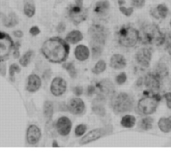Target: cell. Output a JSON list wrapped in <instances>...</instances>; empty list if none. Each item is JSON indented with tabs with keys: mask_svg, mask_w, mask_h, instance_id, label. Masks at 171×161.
I'll list each match as a JSON object with an SVG mask.
<instances>
[{
	"mask_svg": "<svg viewBox=\"0 0 171 161\" xmlns=\"http://www.w3.org/2000/svg\"><path fill=\"white\" fill-rule=\"evenodd\" d=\"M95 93V88L92 85H89L87 89V94L88 96H92Z\"/></svg>",
	"mask_w": 171,
	"mask_h": 161,
	"instance_id": "44",
	"label": "cell"
},
{
	"mask_svg": "<svg viewBox=\"0 0 171 161\" xmlns=\"http://www.w3.org/2000/svg\"><path fill=\"white\" fill-rule=\"evenodd\" d=\"M165 98L167 102V106H168V108L171 109V93H166L165 94Z\"/></svg>",
	"mask_w": 171,
	"mask_h": 161,
	"instance_id": "42",
	"label": "cell"
},
{
	"mask_svg": "<svg viewBox=\"0 0 171 161\" xmlns=\"http://www.w3.org/2000/svg\"><path fill=\"white\" fill-rule=\"evenodd\" d=\"M67 89V83L63 78H54L50 86V91L56 97L63 95Z\"/></svg>",
	"mask_w": 171,
	"mask_h": 161,
	"instance_id": "10",
	"label": "cell"
},
{
	"mask_svg": "<svg viewBox=\"0 0 171 161\" xmlns=\"http://www.w3.org/2000/svg\"><path fill=\"white\" fill-rule=\"evenodd\" d=\"M89 54H90L89 49H88V47L83 45V44H79L75 48V58L79 61H85L86 59H88Z\"/></svg>",
	"mask_w": 171,
	"mask_h": 161,
	"instance_id": "18",
	"label": "cell"
},
{
	"mask_svg": "<svg viewBox=\"0 0 171 161\" xmlns=\"http://www.w3.org/2000/svg\"><path fill=\"white\" fill-rule=\"evenodd\" d=\"M109 7H110V3L108 0H100L95 4L94 12L99 15H105L109 11Z\"/></svg>",
	"mask_w": 171,
	"mask_h": 161,
	"instance_id": "20",
	"label": "cell"
},
{
	"mask_svg": "<svg viewBox=\"0 0 171 161\" xmlns=\"http://www.w3.org/2000/svg\"><path fill=\"white\" fill-rule=\"evenodd\" d=\"M88 35L91 40L92 46L103 47L105 45L107 33L103 26L98 24L92 25L88 29Z\"/></svg>",
	"mask_w": 171,
	"mask_h": 161,
	"instance_id": "6",
	"label": "cell"
},
{
	"mask_svg": "<svg viewBox=\"0 0 171 161\" xmlns=\"http://www.w3.org/2000/svg\"><path fill=\"white\" fill-rule=\"evenodd\" d=\"M98 89L100 90V94L104 97H112L114 94V86L108 79H104L102 81H100L98 85H97Z\"/></svg>",
	"mask_w": 171,
	"mask_h": 161,
	"instance_id": "15",
	"label": "cell"
},
{
	"mask_svg": "<svg viewBox=\"0 0 171 161\" xmlns=\"http://www.w3.org/2000/svg\"><path fill=\"white\" fill-rule=\"evenodd\" d=\"M92 110L94 111V114L100 115V116H105L106 114V110L102 104H94L92 107Z\"/></svg>",
	"mask_w": 171,
	"mask_h": 161,
	"instance_id": "31",
	"label": "cell"
},
{
	"mask_svg": "<svg viewBox=\"0 0 171 161\" xmlns=\"http://www.w3.org/2000/svg\"><path fill=\"white\" fill-rule=\"evenodd\" d=\"M156 11H157V14L159 15L160 18L161 19H165L167 15H168V8L165 4H159L157 6V8H155Z\"/></svg>",
	"mask_w": 171,
	"mask_h": 161,
	"instance_id": "29",
	"label": "cell"
},
{
	"mask_svg": "<svg viewBox=\"0 0 171 161\" xmlns=\"http://www.w3.org/2000/svg\"><path fill=\"white\" fill-rule=\"evenodd\" d=\"M105 69H106V63L104 60H100L97 62L94 68L92 69V72L95 74H99L105 71Z\"/></svg>",
	"mask_w": 171,
	"mask_h": 161,
	"instance_id": "26",
	"label": "cell"
},
{
	"mask_svg": "<svg viewBox=\"0 0 171 161\" xmlns=\"http://www.w3.org/2000/svg\"><path fill=\"white\" fill-rule=\"evenodd\" d=\"M120 124H121V125L123 126V127H124V128H133L134 126L135 125L136 119L135 117L133 116V115H127L122 118L121 121H120Z\"/></svg>",
	"mask_w": 171,
	"mask_h": 161,
	"instance_id": "24",
	"label": "cell"
},
{
	"mask_svg": "<svg viewBox=\"0 0 171 161\" xmlns=\"http://www.w3.org/2000/svg\"><path fill=\"white\" fill-rule=\"evenodd\" d=\"M42 85L41 79L37 74H31L28 78L26 89L30 93H34L40 89Z\"/></svg>",
	"mask_w": 171,
	"mask_h": 161,
	"instance_id": "17",
	"label": "cell"
},
{
	"mask_svg": "<svg viewBox=\"0 0 171 161\" xmlns=\"http://www.w3.org/2000/svg\"><path fill=\"white\" fill-rule=\"evenodd\" d=\"M158 126L162 132L169 133L171 131V120L169 118H161L159 122Z\"/></svg>",
	"mask_w": 171,
	"mask_h": 161,
	"instance_id": "23",
	"label": "cell"
},
{
	"mask_svg": "<svg viewBox=\"0 0 171 161\" xmlns=\"http://www.w3.org/2000/svg\"><path fill=\"white\" fill-rule=\"evenodd\" d=\"M151 52L149 49L143 48L139 50L136 54V60L139 64L144 68H148L151 61Z\"/></svg>",
	"mask_w": 171,
	"mask_h": 161,
	"instance_id": "14",
	"label": "cell"
},
{
	"mask_svg": "<svg viewBox=\"0 0 171 161\" xmlns=\"http://www.w3.org/2000/svg\"><path fill=\"white\" fill-rule=\"evenodd\" d=\"M33 54V51H31V50L28 51V52L26 53V54H25L24 55L21 59H20L19 60L20 64H21L23 67H26V66H28V63H30L31 58H32Z\"/></svg>",
	"mask_w": 171,
	"mask_h": 161,
	"instance_id": "30",
	"label": "cell"
},
{
	"mask_svg": "<svg viewBox=\"0 0 171 161\" xmlns=\"http://www.w3.org/2000/svg\"><path fill=\"white\" fill-rule=\"evenodd\" d=\"M145 3V0H132L133 6H135L137 8H143Z\"/></svg>",
	"mask_w": 171,
	"mask_h": 161,
	"instance_id": "38",
	"label": "cell"
},
{
	"mask_svg": "<svg viewBox=\"0 0 171 161\" xmlns=\"http://www.w3.org/2000/svg\"><path fill=\"white\" fill-rule=\"evenodd\" d=\"M169 119H170V120H171V117H169Z\"/></svg>",
	"mask_w": 171,
	"mask_h": 161,
	"instance_id": "49",
	"label": "cell"
},
{
	"mask_svg": "<svg viewBox=\"0 0 171 161\" xmlns=\"http://www.w3.org/2000/svg\"><path fill=\"white\" fill-rule=\"evenodd\" d=\"M73 91H74L75 95L80 96L83 94V88L81 87V86H76V87L73 89Z\"/></svg>",
	"mask_w": 171,
	"mask_h": 161,
	"instance_id": "40",
	"label": "cell"
},
{
	"mask_svg": "<svg viewBox=\"0 0 171 161\" xmlns=\"http://www.w3.org/2000/svg\"><path fill=\"white\" fill-rule=\"evenodd\" d=\"M14 34L15 37H17V38H22L24 33H23V32L21 31V30H17V31H14Z\"/></svg>",
	"mask_w": 171,
	"mask_h": 161,
	"instance_id": "45",
	"label": "cell"
},
{
	"mask_svg": "<svg viewBox=\"0 0 171 161\" xmlns=\"http://www.w3.org/2000/svg\"><path fill=\"white\" fill-rule=\"evenodd\" d=\"M65 25H64V23H59L58 25L57 26V31H58V33H64V31H65Z\"/></svg>",
	"mask_w": 171,
	"mask_h": 161,
	"instance_id": "43",
	"label": "cell"
},
{
	"mask_svg": "<svg viewBox=\"0 0 171 161\" xmlns=\"http://www.w3.org/2000/svg\"><path fill=\"white\" fill-rule=\"evenodd\" d=\"M170 26H171V21H170Z\"/></svg>",
	"mask_w": 171,
	"mask_h": 161,
	"instance_id": "50",
	"label": "cell"
},
{
	"mask_svg": "<svg viewBox=\"0 0 171 161\" xmlns=\"http://www.w3.org/2000/svg\"><path fill=\"white\" fill-rule=\"evenodd\" d=\"M117 36L119 44L125 48L134 47L139 39V33L138 30L132 27L122 28L117 33Z\"/></svg>",
	"mask_w": 171,
	"mask_h": 161,
	"instance_id": "3",
	"label": "cell"
},
{
	"mask_svg": "<svg viewBox=\"0 0 171 161\" xmlns=\"http://www.w3.org/2000/svg\"><path fill=\"white\" fill-rule=\"evenodd\" d=\"M41 52L46 59L51 63H64L69 57V44L59 37H53L43 44Z\"/></svg>",
	"mask_w": 171,
	"mask_h": 161,
	"instance_id": "1",
	"label": "cell"
},
{
	"mask_svg": "<svg viewBox=\"0 0 171 161\" xmlns=\"http://www.w3.org/2000/svg\"><path fill=\"white\" fill-rule=\"evenodd\" d=\"M67 108L69 109V112L75 115H82L85 111L84 102L81 98H71L68 103Z\"/></svg>",
	"mask_w": 171,
	"mask_h": 161,
	"instance_id": "11",
	"label": "cell"
},
{
	"mask_svg": "<svg viewBox=\"0 0 171 161\" xmlns=\"http://www.w3.org/2000/svg\"><path fill=\"white\" fill-rule=\"evenodd\" d=\"M35 10L33 0H24V12L26 16L32 18L35 14Z\"/></svg>",
	"mask_w": 171,
	"mask_h": 161,
	"instance_id": "22",
	"label": "cell"
},
{
	"mask_svg": "<svg viewBox=\"0 0 171 161\" xmlns=\"http://www.w3.org/2000/svg\"><path fill=\"white\" fill-rule=\"evenodd\" d=\"M139 39L143 44L160 46L165 42V35L157 25L147 24L141 28Z\"/></svg>",
	"mask_w": 171,
	"mask_h": 161,
	"instance_id": "2",
	"label": "cell"
},
{
	"mask_svg": "<svg viewBox=\"0 0 171 161\" xmlns=\"http://www.w3.org/2000/svg\"><path fill=\"white\" fill-rule=\"evenodd\" d=\"M69 16L75 24H79L87 18V11L83 6L71 5L69 8Z\"/></svg>",
	"mask_w": 171,
	"mask_h": 161,
	"instance_id": "8",
	"label": "cell"
},
{
	"mask_svg": "<svg viewBox=\"0 0 171 161\" xmlns=\"http://www.w3.org/2000/svg\"><path fill=\"white\" fill-rule=\"evenodd\" d=\"M17 24H18V19H17L16 15L14 14H11L9 15V23L7 24L8 27H13Z\"/></svg>",
	"mask_w": 171,
	"mask_h": 161,
	"instance_id": "37",
	"label": "cell"
},
{
	"mask_svg": "<svg viewBox=\"0 0 171 161\" xmlns=\"http://www.w3.org/2000/svg\"><path fill=\"white\" fill-rule=\"evenodd\" d=\"M134 105V99L126 93H121L112 98L111 107L115 113H126L130 111Z\"/></svg>",
	"mask_w": 171,
	"mask_h": 161,
	"instance_id": "5",
	"label": "cell"
},
{
	"mask_svg": "<svg viewBox=\"0 0 171 161\" xmlns=\"http://www.w3.org/2000/svg\"><path fill=\"white\" fill-rule=\"evenodd\" d=\"M0 74L3 76H5L6 74V65L3 61H0Z\"/></svg>",
	"mask_w": 171,
	"mask_h": 161,
	"instance_id": "41",
	"label": "cell"
},
{
	"mask_svg": "<svg viewBox=\"0 0 171 161\" xmlns=\"http://www.w3.org/2000/svg\"><path fill=\"white\" fill-rule=\"evenodd\" d=\"M124 0H119V4L120 6L122 5V4H124Z\"/></svg>",
	"mask_w": 171,
	"mask_h": 161,
	"instance_id": "48",
	"label": "cell"
},
{
	"mask_svg": "<svg viewBox=\"0 0 171 161\" xmlns=\"http://www.w3.org/2000/svg\"><path fill=\"white\" fill-rule=\"evenodd\" d=\"M57 131L62 136H67L71 131L72 122L69 118L63 116L60 117L56 123Z\"/></svg>",
	"mask_w": 171,
	"mask_h": 161,
	"instance_id": "12",
	"label": "cell"
},
{
	"mask_svg": "<svg viewBox=\"0 0 171 161\" xmlns=\"http://www.w3.org/2000/svg\"><path fill=\"white\" fill-rule=\"evenodd\" d=\"M144 85L149 90L157 91L160 87V78L157 74H147L144 79Z\"/></svg>",
	"mask_w": 171,
	"mask_h": 161,
	"instance_id": "16",
	"label": "cell"
},
{
	"mask_svg": "<svg viewBox=\"0 0 171 161\" xmlns=\"http://www.w3.org/2000/svg\"><path fill=\"white\" fill-rule=\"evenodd\" d=\"M126 59L121 54H113L111 57L110 66L114 69H122L126 67Z\"/></svg>",
	"mask_w": 171,
	"mask_h": 161,
	"instance_id": "19",
	"label": "cell"
},
{
	"mask_svg": "<svg viewBox=\"0 0 171 161\" xmlns=\"http://www.w3.org/2000/svg\"><path fill=\"white\" fill-rule=\"evenodd\" d=\"M119 10L121 12L122 14L125 15V16L130 17L131 16V14H133V12H134V8L133 7H130V8H125L124 6H120L119 7Z\"/></svg>",
	"mask_w": 171,
	"mask_h": 161,
	"instance_id": "34",
	"label": "cell"
},
{
	"mask_svg": "<svg viewBox=\"0 0 171 161\" xmlns=\"http://www.w3.org/2000/svg\"><path fill=\"white\" fill-rule=\"evenodd\" d=\"M29 33L33 36H37L40 33V29H39L38 26H33L29 30Z\"/></svg>",
	"mask_w": 171,
	"mask_h": 161,
	"instance_id": "39",
	"label": "cell"
},
{
	"mask_svg": "<svg viewBox=\"0 0 171 161\" xmlns=\"http://www.w3.org/2000/svg\"><path fill=\"white\" fill-rule=\"evenodd\" d=\"M116 83L118 84V85H123L124 83L126 82V80H127V75L125 73H121V74H119L118 76L116 77Z\"/></svg>",
	"mask_w": 171,
	"mask_h": 161,
	"instance_id": "35",
	"label": "cell"
},
{
	"mask_svg": "<svg viewBox=\"0 0 171 161\" xmlns=\"http://www.w3.org/2000/svg\"><path fill=\"white\" fill-rule=\"evenodd\" d=\"M42 133L40 128L36 125H30L27 129L26 139L29 145H36L41 139Z\"/></svg>",
	"mask_w": 171,
	"mask_h": 161,
	"instance_id": "13",
	"label": "cell"
},
{
	"mask_svg": "<svg viewBox=\"0 0 171 161\" xmlns=\"http://www.w3.org/2000/svg\"><path fill=\"white\" fill-rule=\"evenodd\" d=\"M160 97L157 94H145V96L138 102L139 111L144 115H149L156 111L158 104L160 101Z\"/></svg>",
	"mask_w": 171,
	"mask_h": 161,
	"instance_id": "4",
	"label": "cell"
},
{
	"mask_svg": "<svg viewBox=\"0 0 171 161\" xmlns=\"http://www.w3.org/2000/svg\"><path fill=\"white\" fill-rule=\"evenodd\" d=\"M44 116L50 120L53 115V104L51 101H45L44 104Z\"/></svg>",
	"mask_w": 171,
	"mask_h": 161,
	"instance_id": "25",
	"label": "cell"
},
{
	"mask_svg": "<svg viewBox=\"0 0 171 161\" xmlns=\"http://www.w3.org/2000/svg\"><path fill=\"white\" fill-rule=\"evenodd\" d=\"M86 129H87L86 125H84V124H79V125L75 128V135H76V136H81V135H83V134L85 133Z\"/></svg>",
	"mask_w": 171,
	"mask_h": 161,
	"instance_id": "32",
	"label": "cell"
},
{
	"mask_svg": "<svg viewBox=\"0 0 171 161\" xmlns=\"http://www.w3.org/2000/svg\"><path fill=\"white\" fill-rule=\"evenodd\" d=\"M154 120L150 117H146L142 119L140 122V127L143 128V130H149L152 128V124H153Z\"/></svg>",
	"mask_w": 171,
	"mask_h": 161,
	"instance_id": "28",
	"label": "cell"
},
{
	"mask_svg": "<svg viewBox=\"0 0 171 161\" xmlns=\"http://www.w3.org/2000/svg\"><path fill=\"white\" fill-rule=\"evenodd\" d=\"M103 47L100 46H92V53H93V58L97 59L102 54Z\"/></svg>",
	"mask_w": 171,
	"mask_h": 161,
	"instance_id": "33",
	"label": "cell"
},
{
	"mask_svg": "<svg viewBox=\"0 0 171 161\" xmlns=\"http://www.w3.org/2000/svg\"><path fill=\"white\" fill-rule=\"evenodd\" d=\"M111 132H112V130L109 129V128H96V129L91 130L89 133L86 134L85 136H83L79 141V144L80 145H87V144H89V143L102 138L103 136H105Z\"/></svg>",
	"mask_w": 171,
	"mask_h": 161,
	"instance_id": "9",
	"label": "cell"
},
{
	"mask_svg": "<svg viewBox=\"0 0 171 161\" xmlns=\"http://www.w3.org/2000/svg\"><path fill=\"white\" fill-rule=\"evenodd\" d=\"M14 49V44L10 36L0 31V61L7 60Z\"/></svg>",
	"mask_w": 171,
	"mask_h": 161,
	"instance_id": "7",
	"label": "cell"
},
{
	"mask_svg": "<svg viewBox=\"0 0 171 161\" xmlns=\"http://www.w3.org/2000/svg\"><path fill=\"white\" fill-rule=\"evenodd\" d=\"M52 146H53V147H58V143L56 142L55 140H54V141H53V144H52Z\"/></svg>",
	"mask_w": 171,
	"mask_h": 161,
	"instance_id": "47",
	"label": "cell"
},
{
	"mask_svg": "<svg viewBox=\"0 0 171 161\" xmlns=\"http://www.w3.org/2000/svg\"><path fill=\"white\" fill-rule=\"evenodd\" d=\"M63 68L64 69H66L68 73H69V76L71 77L72 79H75L77 76V71L75 69V66L72 63H65L63 64Z\"/></svg>",
	"mask_w": 171,
	"mask_h": 161,
	"instance_id": "27",
	"label": "cell"
},
{
	"mask_svg": "<svg viewBox=\"0 0 171 161\" xmlns=\"http://www.w3.org/2000/svg\"><path fill=\"white\" fill-rule=\"evenodd\" d=\"M20 70L21 69H20L19 66H18V64H16V63H14L9 68V75H10L11 78H14V74L15 73H19Z\"/></svg>",
	"mask_w": 171,
	"mask_h": 161,
	"instance_id": "36",
	"label": "cell"
},
{
	"mask_svg": "<svg viewBox=\"0 0 171 161\" xmlns=\"http://www.w3.org/2000/svg\"><path fill=\"white\" fill-rule=\"evenodd\" d=\"M83 36L82 33L79 30H73L71 32H69L66 36V41L69 44H75L83 40Z\"/></svg>",
	"mask_w": 171,
	"mask_h": 161,
	"instance_id": "21",
	"label": "cell"
},
{
	"mask_svg": "<svg viewBox=\"0 0 171 161\" xmlns=\"http://www.w3.org/2000/svg\"><path fill=\"white\" fill-rule=\"evenodd\" d=\"M76 4L79 6H83V0H75Z\"/></svg>",
	"mask_w": 171,
	"mask_h": 161,
	"instance_id": "46",
	"label": "cell"
}]
</instances>
